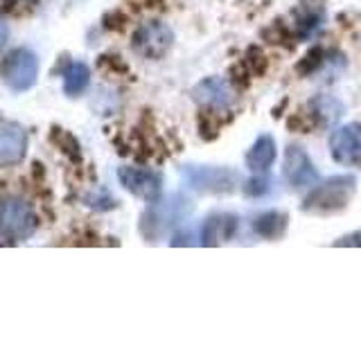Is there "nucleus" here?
<instances>
[{
	"mask_svg": "<svg viewBox=\"0 0 361 338\" xmlns=\"http://www.w3.org/2000/svg\"><path fill=\"white\" fill-rule=\"evenodd\" d=\"M190 212H192V203L183 194H169L167 199L158 196L142 214L140 232L147 239H158L165 232L174 230L178 223H183Z\"/></svg>",
	"mask_w": 361,
	"mask_h": 338,
	"instance_id": "f257e3e1",
	"label": "nucleus"
},
{
	"mask_svg": "<svg viewBox=\"0 0 361 338\" xmlns=\"http://www.w3.org/2000/svg\"><path fill=\"white\" fill-rule=\"evenodd\" d=\"M357 178L355 176H334L325 183H316L312 192L305 196L302 210L314 214H334L341 212L350 206V201L355 196Z\"/></svg>",
	"mask_w": 361,
	"mask_h": 338,
	"instance_id": "f03ea898",
	"label": "nucleus"
},
{
	"mask_svg": "<svg viewBox=\"0 0 361 338\" xmlns=\"http://www.w3.org/2000/svg\"><path fill=\"white\" fill-rule=\"evenodd\" d=\"M183 178L188 187L201 192V194H231L242 183V178L235 169L208 165H185Z\"/></svg>",
	"mask_w": 361,
	"mask_h": 338,
	"instance_id": "7ed1b4c3",
	"label": "nucleus"
},
{
	"mask_svg": "<svg viewBox=\"0 0 361 338\" xmlns=\"http://www.w3.org/2000/svg\"><path fill=\"white\" fill-rule=\"evenodd\" d=\"M39 225L37 212L32 210L27 201L18 196L0 199V237L7 239H27Z\"/></svg>",
	"mask_w": 361,
	"mask_h": 338,
	"instance_id": "20e7f679",
	"label": "nucleus"
},
{
	"mask_svg": "<svg viewBox=\"0 0 361 338\" xmlns=\"http://www.w3.org/2000/svg\"><path fill=\"white\" fill-rule=\"evenodd\" d=\"M0 77L3 82L14 90V93H25L39 79V59L37 54L27 48L11 50L3 63H0Z\"/></svg>",
	"mask_w": 361,
	"mask_h": 338,
	"instance_id": "39448f33",
	"label": "nucleus"
},
{
	"mask_svg": "<svg viewBox=\"0 0 361 338\" xmlns=\"http://www.w3.org/2000/svg\"><path fill=\"white\" fill-rule=\"evenodd\" d=\"M174 43V32L161 20H147L133 32L131 45L145 59H163Z\"/></svg>",
	"mask_w": 361,
	"mask_h": 338,
	"instance_id": "423d86ee",
	"label": "nucleus"
},
{
	"mask_svg": "<svg viewBox=\"0 0 361 338\" xmlns=\"http://www.w3.org/2000/svg\"><path fill=\"white\" fill-rule=\"evenodd\" d=\"M118 178L124 189H129L133 196L145 199V201H156L163 192V178L156 174L154 169H142V167H120Z\"/></svg>",
	"mask_w": 361,
	"mask_h": 338,
	"instance_id": "0eeeda50",
	"label": "nucleus"
},
{
	"mask_svg": "<svg viewBox=\"0 0 361 338\" xmlns=\"http://www.w3.org/2000/svg\"><path fill=\"white\" fill-rule=\"evenodd\" d=\"M332 158L341 165H361V124L353 122L338 127L330 135Z\"/></svg>",
	"mask_w": 361,
	"mask_h": 338,
	"instance_id": "6e6552de",
	"label": "nucleus"
},
{
	"mask_svg": "<svg viewBox=\"0 0 361 338\" xmlns=\"http://www.w3.org/2000/svg\"><path fill=\"white\" fill-rule=\"evenodd\" d=\"M27 154V133L16 122H0V167H14Z\"/></svg>",
	"mask_w": 361,
	"mask_h": 338,
	"instance_id": "1a4fd4ad",
	"label": "nucleus"
},
{
	"mask_svg": "<svg viewBox=\"0 0 361 338\" xmlns=\"http://www.w3.org/2000/svg\"><path fill=\"white\" fill-rule=\"evenodd\" d=\"M285 176L293 187H314L319 174H316L314 163L300 146L291 144L285 156Z\"/></svg>",
	"mask_w": 361,
	"mask_h": 338,
	"instance_id": "9d476101",
	"label": "nucleus"
},
{
	"mask_svg": "<svg viewBox=\"0 0 361 338\" xmlns=\"http://www.w3.org/2000/svg\"><path fill=\"white\" fill-rule=\"evenodd\" d=\"M192 95H195L199 104L208 106V108H228L235 101L233 86L221 77L203 79V82L192 90Z\"/></svg>",
	"mask_w": 361,
	"mask_h": 338,
	"instance_id": "9b49d317",
	"label": "nucleus"
},
{
	"mask_svg": "<svg viewBox=\"0 0 361 338\" xmlns=\"http://www.w3.org/2000/svg\"><path fill=\"white\" fill-rule=\"evenodd\" d=\"M237 230V217L233 214H212L201 225V246H217L221 242L233 239Z\"/></svg>",
	"mask_w": 361,
	"mask_h": 338,
	"instance_id": "f8f14e48",
	"label": "nucleus"
},
{
	"mask_svg": "<svg viewBox=\"0 0 361 338\" xmlns=\"http://www.w3.org/2000/svg\"><path fill=\"white\" fill-rule=\"evenodd\" d=\"M276 161V140L271 135H259L246 154V167L253 174H267Z\"/></svg>",
	"mask_w": 361,
	"mask_h": 338,
	"instance_id": "ddd939ff",
	"label": "nucleus"
},
{
	"mask_svg": "<svg viewBox=\"0 0 361 338\" xmlns=\"http://www.w3.org/2000/svg\"><path fill=\"white\" fill-rule=\"evenodd\" d=\"M61 77H63V93L68 97H77L90 84V68L82 61H68L61 70Z\"/></svg>",
	"mask_w": 361,
	"mask_h": 338,
	"instance_id": "4468645a",
	"label": "nucleus"
},
{
	"mask_svg": "<svg viewBox=\"0 0 361 338\" xmlns=\"http://www.w3.org/2000/svg\"><path fill=\"white\" fill-rule=\"evenodd\" d=\"M253 230L259 237H264V239H278V237H282L287 230V214L278 210L262 212L259 217H255Z\"/></svg>",
	"mask_w": 361,
	"mask_h": 338,
	"instance_id": "2eb2a0df",
	"label": "nucleus"
},
{
	"mask_svg": "<svg viewBox=\"0 0 361 338\" xmlns=\"http://www.w3.org/2000/svg\"><path fill=\"white\" fill-rule=\"evenodd\" d=\"M50 140H52L56 146H59V149H61L63 154H68L71 158H75V161H79V156H82V154H79V142L73 138V133H68L66 129H59V127H56V129H52V133H50Z\"/></svg>",
	"mask_w": 361,
	"mask_h": 338,
	"instance_id": "dca6fc26",
	"label": "nucleus"
},
{
	"mask_svg": "<svg viewBox=\"0 0 361 338\" xmlns=\"http://www.w3.org/2000/svg\"><path fill=\"white\" fill-rule=\"evenodd\" d=\"M267 189H269V180L262 178V174H257V178L248 180V183L244 185V192L248 196H262Z\"/></svg>",
	"mask_w": 361,
	"mask_h": 338,
	"instance_id": "f3484780",
	"label": "nucleus"
},
{
	"mask_svg": "<svg viewBox=\"0 0 361 338\" xmlns=\"http://www.w3.org/2000/svg\"><path fill=\"white\" fill-rule=\"evenodd\" d=\"M7 37H9V30H7V25H5V23L0 20V45H5Z\"/></svg>",
	"mask_w": 361,
	"mask_h": 338,
	"instance_id": "a211bd4d",
	"label": "nucleus"
}]
</instances>
